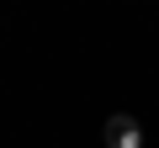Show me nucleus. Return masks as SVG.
Instances as JSON below:
<instances>
[{
  "label": "nucleus",
  "instance_id": "nucleus-1",
  "mask_svg": "<svg viewBox=\"0 0 159 148\" xmlns=\"http://www.w3.org/2000/svg\"><path fill=\"white\" fill-rule=\"evenodd\" d=\"M106 148H143V127H138L127 111L106 116Z\"/></svg>",
  "mask_w": 159,
  "mask_h": 148
}]
</instances>
